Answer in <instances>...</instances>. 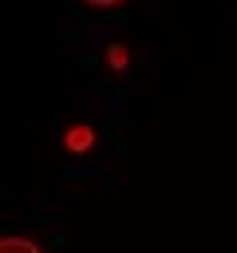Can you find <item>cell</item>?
<instances>
[{"label":"cell","mask_w":237,"mask_h":253,"mask_svg":"<svg viewBox=\"0 0 237 253\" xmlns=\"http://www.w3.org/2000/svg\"><path fill=\"white\" fill-rule=\"evenodd\" d=\"M0 253H43V249H40L36 241H28V237H12V233H8V237L0 241Z\"/></svg>","instance_id":"2"},{"label":"cell","mask_w":237,"mask_h":253,"mask_svg":"<svg viewBox=\"0 0 237 253\" xmlns=\"http://www.w3.org/2000/svg\"><path fill=\"white\" fill-rule=\"evenodd\" d=\"M83 4H87V8H118L122 0H83Z\"/></svg>","instance_id":"4"},{"label":"cell","mask_w":237,"mask_h":253,"mask_svg":"<svg viewBox=\"0 0 237 253\" xmlns=\"http://www.w3.org/2000/svg\"><path fill=\"white\" fill-rule=\"evenodd\" d=\"M107 63H111L115 71H126V63H130V51H126V43H111V47H107Z\"/></svg>","instance_id":"3"},{"label":"cell","mask_w":237,"mask_h":253,"mask_svg":"<svg viewBox=\"0 0 237 253\" xmlns=\"http://www.w3.org/2000/svg\"><path fill=\"white\" fill-rule=\"evenodd\" d=\"M63 146H67L71 154H83V150H91V146H95V126H91V123H75V126H67V134H63Z\"/></svg>","instance_id":"1"}]
</instances>
